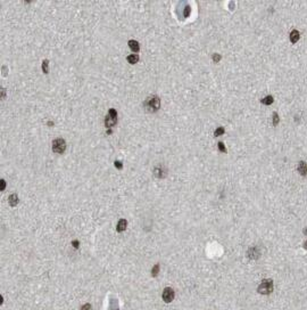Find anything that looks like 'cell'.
<instances>
[{
  "mask_svg": "<svg viewBox=\"0 0 307 310\" xmlns=\"http://www.w3.org/2000/svg\"><path fill=\"white\" fill-rule=\"evenodd\" d=\"M144 107L148 112L155 113L160 107V98L157 95H150L148 96L144 101Z\"/></svg>",
  "mask_w": 307,
  "mask_h": 310,
  "instance_id": "cell-1",
  "label": "cell"
},
{
  "mask_svg": "<svg viewBox=\"0 0 307 310\" xmlns=\"http://www.w3.org/2000/svg\"><path fill=\"white\" fill-rule=\"evenodd\" d=\"M272 291H273V281L272 279H263L257 289V292L259 294H264V295L272 293Z\"/></svg>",
  "mask_w": 307,
  "mask_h": 310,
  "instance_id": "cell-2",
  "label": "cell"
},
{
  "mask_svg": "<svg viewBox=\"0 0 307 310\" xmlns=\"http://www.w3.org/2000/svg\"><path fill=\"white\" fill-rule=\"evenodd\" d=\"M116 122H117V112H116L115 109L112 107L108 111L107 117H105V125L107 128H112L113 125L116 124Z\"/></svg>",
  "mask_w": 307,
  "mask_h": 310,
  "instance_id": "cell-3",
  "label": "cell"
},
{
  "mask_svg": "<svg viewBox=\"0 0 307 310\" xmlns=\"http://www.w3.org/2000/svg\"><path fill=\"white\" fill-rule=\"evenodd\" d=\"M66 149V141L63 138H56L52 140V151L57 154H62Z\"/></svg>",
  "mask_w": 307,
  "mask_h": 310,
  "instance_id": "cell-4",
  "label": "cell"
},
{
  "mask_svg": "<svg viewBox=\"0 0 307 310\" xmlns=\"http://www.w3.org/2000/svg\"><path fill=\"white\" fill-rule=\"evenodd\" d=\"M152 172L157 178H164L167 173V169L163 164H156L154 166V169H152Z\"/></svg>",
  "mask_w": 307,
  "mask_h": 310,
  "instance_id": "cell-5",
  "label": "cell"
},
{
  "mask_svg": "<svg viewBox=\"0 0 307 310\" xmlns=\"http://www.w3.org/2000/svg\"><path fill=\"white\" fill-rule=\"evenodd\" d=\"M174 297H175V293H174V290L171 289V287H166V289H164V292H163V300L166 303H170L174 300Z\"/></svg>",
  "mask_w": 307,
  "mask_h": 310,
  "instance_id": "cell-6",
  "label": "cell"
},
{
  "mask_svg": "<svg viewBox=\"0 0 307 310\" xmlns=\"http://www.w3.org/2000/svg\"><path fill=\"white\" fill-rule=\"evenodd\" d=\"M248 258L250 259H257L259 257V250L257 246H253L248 250Z\"/></svg>",
  "mask_w": 307,
  "mask_h": 310,
  "instance_id": "cell-7",
  "label": "cell"
},
{
  "mask_svg": "<svg viewBox=\"0 0 307 310\" xmlns=\"http://www.w3.org/2000/svg\"><path fill=\"white\" fill-rule=\"evenodd\" d=\"M126 226H128V221L125 219H120V221L117 222V227H116V230L118 233H122L124 230L126 229Z\"/></svg>",
  "mask_w": 307,
  "mask_h": 310,
  "instance_id": "cell-8",
  "label": "cell"
},
{
  "mask_svg": "<svg viewBox=\"0 0 307 310\" xmlns=\"http://www.w3.org/2000/svg\"><path fill=\"white\" fill-rule=\"evenodd\" d=\"M129 47H130V49H131V50H133L134 52H139V50H140L139 42H138L137 40H134V39H131V40H129Z\"/></svg>",
  "mask_w": 307,
  "mask_h": 310,
  "instance_id": "cell-9",
  "label": "cell"
},
{
  "mask_svg": "<svg viewBox=\"0 0 307 310\" xmlns=\"http://www.w3.org/2000/svg\"><path fill=\"white\" fill-rule=\"evenodd\" d=\"M298 171L301 176H306L307 174V164L304 161H300L298 163Z\"/></svg>",
  "mask_w": 307,
  "mask_h": 310,
  "instance_id": "cell-10",
  "label": "cell"
},
{
  "mask_svg": "<svg viewBox=\"0 0 307 310\" xmlns=\"http://www.w3.org/2000/svg\"><path fill=\"white\" fill-rule=\"evenodd\" d=\"M8 201H9V204L12 206H16L17 204H18V202H20V198L17 196V194H12V195L9 196Z\"/></svg>",
  "mask_w": 307,
  "mask_h": 310,
  "instance_id": "cell-11",
  "label": "cell"
},
{
  "mask_svg": "<svg viewBox=\"0 0 307 310\" xmlns=\"http://www.w3.org/2000/svg\"><path fill=\"white\" fill-rule=\"evenodd\" d=\"M126 59L130 64H136L138 63V60H139V55H137V54H131V55H129L126 57Z\"/></svg>",
  "mask_w": 307,
  "mask_h": 310,
  "instance_id": "cell-12",
  "label": "cell"
},
{
  "mask_svg": "<svg viewBox=\"0 0 307 310\" xmlns=\"http://www.w3.org/2000/svg\"><path fill=\"white\" fill-rule=\"evenodd\" d=\"M299 32L297 31V30H294V31H291V33H290V40H291V42H297L298 41V39H299Z\"/></svg>",
  "mask_w": 307,
  "mask_h": 310,
  "instance_id": "cell-13",
  "label": "cell"
},
{
  "mask_svg": "<svg viewBox=\"0 0 307 310\" xmlns=\"http://www.w3.org/2000/svg\"><path fill=\"white\" fill-rule=\"evenodd\" d=\"M42 71H43L44 74H48V72H49V60L48 59L42 60Z\"/></svg>",
  "mask_w": 307,
  "mask_h": 310,
  "instance_id": "cell-14",
  "label": "cell"
},
{
  "mask_svg": "<svg viewBox=\"0 0 307 310\" xmlns=\"http://www.w3.org/2000/svg\"><path fill=\"white\" fill-rule=\"evenodd\" d=\"M158 273H159V263H156L152 269V277H156L158 275Z\"/></svg>",
  "mask_w": 307,
  "mask_h": 310,
  "instance_id": "cell-15",
  "label": "cell"
},
{
  "mask_svg": "<svg viewBox=\"0 0 307 310\" xmlns=\"http://www.w3.org/2000/svg\"><path fill=\"white\" fill-rule=\"evenodd\" d=\"M260 101H262L263 104H265V105H270V104H272V103H273V97L268 95V96H266L265 98H263V99H262Z\"/></svg>",
  "mask_w": 307,
  "mask_h": 310,
  "instance_id": "cell-16",
  "label": "cell"
},
{
  "mask_svg": "<svg viewBox=\"0 0 307 310\" xmlns=\"http://www.w3.org/2000/svg\"><path fill=\"white\" fill-rule=\"evenodd\" d=\"M223 133H224V128H222V127H219V128L215 130L214 135H215L216 137H217V136H219V135H223Z\"/></svg>",
  "mask_w": 307,
  "mask_h": 310,
  "instance_id": "cell-17",
  "label": "cell"
},
{
  "mask_svg": "<svg viewBox=\"0 0 307 310\" xmlns=\"http://www.w3.org/2000/svg\"><path fill=\"white\" fill-rule=\"evenodd\" d=\"M217 145H219V149L221 151V152H223V153H227V148H225V146H224V144L222 143V141H219Z\"/></svg>",
  "mask_w": 307,
  "mask_h": 310,
  "instance_id": "cell-18",
  "label": "cell"
},
{
  "mask_svg": "<svg viewBox=\"0 0 307 310\" xmlns=\"http://www.w3.org/2000/svg\"><path fill=\"white\" fill-rule=\"evenodd\" d=\"M278 122H279V117H278V113H274V114H273V124L276 125V124H278Z\"/></svg>",
  "mask_w": 307,
  "mask_h": 310,
  "instance_id": "cell-19",
  "label": "cell"
},
{
  "mask_svg": "<svg viewBox=\"0 0 307 310\" xmlns=\"http://www.w3.org/2000/svg\"><path fill=\"white\" fill-rule=\"evenodd\" d=\"M81 310H92V306L90 304V303H85L84 306H82Z\"/></svg>",
  "mask_w": 307,
  "mask_h": 310,
  "instance_id": "cell-20",
  "label": "cell"
},
{
  "mask_svg": "<svg viewBox=\"0 0 307 310\" xmlns=\"http://www.w3.org/2000/svg\"><path fill=\"white\" fill-rule=\"evenodd\" d=\"M6 188V181L5 179H0V190H4Z\"/></svg>",
  "mask_w": 307,
  "mask_h": 310,
  "instance_id": "cell-21",
  "label": "cell"
},
{
  "mask_svg": "<svg viewBox=\"0 0 307 310\" xmlns=\"http://www.w3.org/2000/svg\"><path fill=\"white\" fill-rule=\"evenodd\" d=\"M114 164H115V166L117 169H122V168H123V164H122V162L121 161H115L114 162Z\"/></svg>",
  "mask_w": 307,
  "mask_h": 310,
  "instance_id": "cell-22",
  "label": "cell"
},
{
  "mask_svg": "<svg viewBox=\"0 0 307 310\" xmlns=\"http://www.w3.org/2000/svg\"><path fill=\"white\" fill-rule=\"evenodd\" d=\"M219 59H221V55H219V54H214V55H213V60H214V62H219Z\"/></svg>",
  "mask_w": 307,
  "mask_h": 310,
  "instance_id": "cell-23",
  "label": "cell"
},
{
  "mask_svg": "<svg viewBox=\"0 0 307 310\" xmlns=\"http://www.w3.org/2000/svg\"><path fill=\"white\" fill-rule=\"evenodd\" d=\"M72 244H73V246H74L75 249H77V247H79V245H80V243H79V241H73V242H72Z\"/></svg>",
  "mask_w": 307,
  "mask_h": 310,
  "instance_id": "cell-24",
  "label": "cell"
},
{
  "mask_svg": "<svg viewBox=\"0 0 307 310\" xmlns=\"http://www.w3.org/2000/svg\"><path fill=\"white\" fill-rule=\"evenodd\" d=\"M5 91H6V89L1 88V98H2V99H5Z\"/></svg>",
  "mask_w": 307,
  "mask_h": 310,
  "instance_id": "cell-25",
  "label": "cell"
},
{
  "mask_svg": "<svg viewBox=\"0 0 307 310\" xmlns=\"http://www.w3.org/2000/svg\"><path fill=\"white\" fill-rule=\"evenodd\" d=\"M48 125H54V122H51V121H49V122H48Z\"/></svg>",
  "mask_w": 307,
  "mask_h": 310,
  "instance_id": "cell-26",
  "label": "cell"
},
{
  "mask_svg": "<svg viewBox=\"0 0 307 310\" xmlns=\"http://www.w3.org/2000/svg\"><path fill=\"white\" fill-rule=\"evenodd\" d=\"M304 247H305V249H307V241L304 243Z\"/></svg>",
  "mask_w": 307,
  "mask_h": 310,
  "instance_id": "cell-27",
  "label": "cell"
},
{
  "mask_svg": "<svg viewBox=\"0 0 307 310\" xmlns=\"http://www.w3.org/2000/svg\"><path fill=\"white\" fill-rule=\"evenodd\" d=\"M304 233H305V234H306V235H307V229H305V230H304Z\"/></svg>",
  "mask_w": 307,
  "mask_h": 310,
  "instance_id": "cell-28",
  "label": "cell"
}]
</instances>
